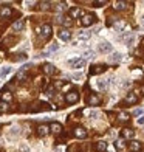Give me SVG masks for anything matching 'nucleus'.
I'll use <instances>...</instances> for the list:
<instances>
[{"label": "nucleus", "instance_id": "1", "mask_svg": "<svg viewBox=\"0 0 144 152\" xmlns=\"http://www.w3.org/2000/svg\"><path fill=\"white\" fill-rule=\"evenodd\" d=\"M68 64H70L71 68H82V67H85L87 61H85L84 58H74V59L68 61Z\"/></svg>", "mask_w": 144, "mask_h": 152}, {"label": "nucleus", "instance_id": "2", "mask_svg": "<svg viewBox=\"0 0 144 152\" xmlns=\"http://www.w3.org/2000/svg\"><path fill=\"white\" fill-rule=\"evenodd\" d=\"M95 22H96V17L93 14H84V16H82V19H81V25L82 26H90Z\"/></svg>", "mask_w": 144, "mask_h": 152}, {"label": "nucleus", "instance_id": "3", "mask_svg": "<svg viewBox=\"0 0 144 152\" xmlns=\"http://www.w3.org/2000/svg\"><path fill=\"white\" fill-rule=\"evenodd\" d=\"M133 39H135V34L130 33V31H127V33H124V34H121V36H118V40H121V42H124V44H127V45L132 44Z\"/></svg>", "mask_w": 144, "mask_h": 152}, {"label": "nucleus", "instance_id": "4", "mask_svg": "<svg viewBox=\"0 0 144 152\" xmlns=\"http://www.w3.org/2000/svg\"><path fill=\"white\" fill-rule=\"evenodd\" d=\"M98 50H99V53L107 54V53H110V51L113 50V47H112V44L105 42V40H101V42L98 44Z\"/></svg>", "mask_w": 144, "mask_h": 152}, {"label": "nucleus", "instance_id": "5", "mask_svg": "<svg viewBox=\"0 0 144 152\" xmlns=\"http://www.w3.org/2000/svg\"><path fill=\"white\" fill-rule=\"evenodd\" d=\"M65 101L68 102V104H74V102H78L79 101V93L76 90H73V92H68L65 95Z\"/></svg>", "mask_w": 144, "mask_h": 152}, {"label": "nucleus", "instance_id": "6", "mask_svg": "<svg viewBox=\"0 0 144 152\" xmlns=\"http://www.w3.org/2000/svg\"><path fill=\"white\" fill-rule=\"evenodd\" d=\"M39 34H40V37H42L44 40H47V39H50V36H51V26L50 25H44L42 28H40L39 31H37Z\"/></svg>", "mask_w": 144, "mask_h": 152}, {"label": "nucleus", "instance_id": "7", "mask_svg": "<svg viewBox=\"0 0 144 152\" xmlns=\"http://www.w3.org/2000/svg\"><path fill=\"white\" fill-rule=\"evenodd\" d=\"M141 149H143L141 141L130 140V143H129V151H130V152H141Z\"/></svg>", "mask_w": 144, "mask_h": 152}, {"label": "nucleus", "instance_id": "8", "mask_svg": "<svg viewBox=\"0 0 144 152\" xmlns=\"http://www.w3.org/2000/svg\"><path fill=\"white\" fill-rule=\"evenodd\" d=\"M101 96L99 95H95V93H92L90 96L87 98V102H88V106H99L101 104Z\"/></svg>", "mask_w": 144, "mask_h": 152}, {"label": "nucleus", "instance_id": "9", "mask_svg": "<svg viewBox=\"0 0 144 152\" xmlns=\"http://www.w3.org/2000/svg\"><path fill=\"white\" fill-rule=\"evenodd\" d=\"M138 101H140V96L136 95V93L129 92V93L126 95V102H129V104H136Z\"/></svg>", "mask_w": 144, "mask_h": 152}, {"label": "nucleus", "instance_id": "10", "mask_svg": "<svg viewBox=\"0 0 144 152\" xmlns=\"http://www.w3.org/2000/svg\"><path fill=\"white\" fill-rule=\"evenodd\" d=\"M73 135L76 137V138H85V137H87V130H85L84 127L78 126V127H74V130H73Z\"/></svg>", "mask_w": 144, "mask_h": 152}, {"label": "nucleus", "instance_id": "11", "mask_svg": "<svg viewBox=\"0 0 144 152\" xmlns=\"http://www.w3.org/2000/svg\"><path fill=\"white\" fill-rule=\"evenodd\" d=\"M121 135H122V138L132 140L133 135H135V130H133V129H130V127H126V129H122V130H121Z\"/></svg>", "mask_w": 144, "mask_h": 152}, {"label": "nucleus", "instance_id": "12", "mask_svg": "<svg viewBox=\"0 0 144 152\" xmlns=\"http://www.w3.org/2000/svg\"><path fill=\"white\" fill-rule=\"evenodd\" d=\"M104 72H105V65H102V64H99V65H93V67H92V70H90L92 75H99V73H104Z\"/></svg>", "mask_w": 144, "mask_h": 152}, {"label": "nucleus", "instance_id": "13", "mask_svg": "<svg viewBox=\"0 0 144 152\" xmlns=\"http://www.w3.org/2000/svg\"><path fill=\"white\" fill-rule=\"evenodd\" d=\"M0 16L2 17H11L12 16V10L9 8V6H2V8H0Z\"/></svg>", "mask_w": 144, "mask_h": 152}, {"label": "nucleus", "instance_id": "14", "mask_svg": "<svg viewBox=\"0 0 144 152\" xmlns=\"http://www.w3.org/2000/svg\"><path fill=\"white\" fill-rule=\"evenodd\" d=\"M48 132H50V126H47V124H40V126L37 127V134L40 137H45Z\"/></svg>", "mask_w": 144, "mask_h": 152}, {"label": "nucleus", "instance_id": "15", "mask_svg": "<svg viewBox=\"0 0 144 152\" xmlns=\"http://www.w3.org/2000/svg\"><path fill=\"white\" fill-rule=\"evenodd\" d=\"M59 37L62 39V40H70L71 39V33L68 31V30H60L59 31Z\"/></svg>", "mask_w": 144, "mask_h": 152}, {"label": "nucleus", "instance_id": "16", "mask_svg": "<svg viewBox=\"0 0 144 152\" xmlns=\"http://www.w3.org/2000/svg\"><path fill=\"white\" fill-rule=\"evenodd\" d=\"M96 84H98L99 90H107V88H108V86H110V82H108L107 79H99L98 82H96Z\"/></svg>", "mask_w": 144, "mask_h": 152}, {"label": "nucleus", "instance_id": "17", "mask_svg": "<svg viewBox=\"0 0 144 152\" xmlns=\"http://www.w3.org/2000/svg\"><path fill=\"white\" fill-rule=\"evenodd\" d=\"M92 37V33L90 31H79V34H78V39L79 40H88Z\"/></svg>", "mask_w": 144, "mask_h": 152}, {"label": "nucleus", "instance_id": "18", "mask_svg": "<svg viewBox=\"0 0 144 152\" xmlns=\"http://www.w3.org/2000/svg\"><path fill=\"white\" fill-rule=\"evenodd\" d=\"M23 26H25V22L20 19V20H17V22H14V25H12V30H14V31H22Z\"/></svg>", "mask_w": 144, "mask_h": 152}, {"label": "nucleus", "instance_id": "19", "mask_svg": "<svg viewBox=\"0 0 144 152\" xmlns=\"http://www.w3.org/2000/svg\"><path fill=\"white\" fill-rule=\"evenodd\" d=\"M44 72H45V75H54L56 68H54L53 64H45V65H44Z\"/></svg>", "mask_w": 144, "mask_h": 152}, {"label": "nucleus", "instance_id": "20", "mask_svg": "<svg viewBox=\"0 0 144 152\" xmlns=\"http://www.w3.org/2000/svg\"><path fill=\"white\" fill-rule=\"evenodd\" d=\"M127 6H129L127 2H115V10L116 11H124Z\"/></svg>", "mask_w": 144, "mask_h": 152}, {"label": "nucleus", "instance_id": "21", "mask_svg": "<svg viewBox=\"0 0 144 152\" xmlns=\"http://www.w3.org/2000/svg\"><path fill=\"white\" fill-rule=\"evenodd\" d=\"M79 16H82V10H81V8H73V10H70V17H71V19H78Z\"/></svg>", "mask_w": 144, "mask_h": 152}, {"label": "nucleus", "instance_id": "22", "mask_svg": "<svg viewBox=\"0 0 144 152\" xmlns=\"http://www.w3.org/2000/svg\"><path fill=\"white\" fill-rule=\"evenodd\" d=\"M50 130L53 134H60V130H62V126H60L59 123H53L51 126H50Z\"/></svg>", "mask_w": 144, "mask_h": 152}, {"label": "nucleus", "instance_id": "23", "mask_svg": "<svg viewBox=\"0 0 144 152\" xmlns=\"http://www.w3.org/2000/svg\"><path fill=\"white\" fill-rule=\"evenodd\" d=\"M96 151L98 152H105L107 151V143L105 141H98L96 143Z\"/></svg>", "mask_w": 144, "mask_h": 152}, {"label": "nucleus", "instance_id": "24", "mask_svg": "<svg viewBox=\"0 0 144 152\" xmlns=\"http://www.w3.org/2000/svg\"><path fill=\"white\" fill-rule=\"evenodd\" d=\"M118 118H119V121H121V123H126V121H129V120H130V115H129L127 112H121Z\"/></svg>", "mask_w": 144, "mask_h": 152}, {"label": "nucleus", "instance_id": "25", "mask_svg": "<svg viewBox=\"0 0 144 152\" xmlns=\"http://www.w3.org/2000/svg\"><path fill=\"white\" fill-rule=\"evenodd\" d=\"M11 72H12V68H11V67H6V68H3V70L0 72V78H2V79H3V78H6V76H8Z\"/></svg>", "mask_w": 144, "mask_h": 152}, {"label": "nucleus", "instance_id": "26", "mask_svg": "<svg viewBox=\"0 0 144 152\" xmlns=\"http://www.w3.org/2000/svg\"><path fill=\"white\" fill-rule=\"evenodd\" d=\"M115 146H116V149H118L119 152H122V151L126 149V148H124V141H122V140H116V141H115Z\"/></svg>", "mask_w": 144, "mask_h": 152}, {"label": "nucleus", "instance_id": "27", "mask_svg": "<svg viewBox=\"0 0 144 152\" xmlns=\"http://www.w3.org/2000/svg\"><path fill=\"white\" fill-rule=\"evenodd\" d=\"M8 102H5V101H0V113H5V112H8Z\"/></svg>", "mask_w": 144, "mask_h": 152}, {"label": "nucleus", "instance_id": "28", "mask_svg": "<svg viewBox=\"0 0 144 152\" xmlns=\"http://www.w3.org/2000/svg\"><path fill=\"white\" fill-rule=\"evenodd\" d=\"M2 101H5V102H9V101H12V95H11L9 92H5V93L2 95Z\"/></svg>", "mask_w": 144, "mask_h": 152}, {"label": "nucleus", "instance_id": "29", "mask_svg": "<svg viewBox=\"0 0 144 152\" xmlns=\"http://www.w3.org/2000/svg\"><path fill=\"white\" fill-rule=\"evenodd\" d=\"M121 59H122V54H121V53H113V56L110 58L112 62H119Z\"/></svg>", "mask_w": 144, "mask_h": 152}, {"label": "nucleus", "instance_id": "30", "mask_svg": "<svg viewBox=\"0 0 144 152\" xmlns=\"http://www.w3.org/2000/svg\"><path fill=\"white\" fill-rule=\"evenodd\" d=\"M26 78H28V76H26L25 70H20V72L17 73V79H19V81H26Z\"/></svg>", "mask_w": 144, "mask_h": 152}, {"label": "nucleus", "instance_id": "31", "mask_svg": "<svg viewBox=\"0 0 144 152\" xmlns=\"http://www.w3.org/2000/svg\"><path fill=\"white\" fill-rule=\"evenodd\" d=\"M60 23H62L64 26H70L71 25V17H62V22Z\"/></svg>", "mask_w": 144, "mask_h": 152}, {"label": "nucleus", "instance_id": "32", "mask_svg": "<svg viewBox=\"0 0 144 152\" xmlns=\"http://www.w3.org/2000/svg\"><path fill=\"white\" fill-rule=\"evenodd\" d=\"M40 8H42L44 11L50 10V2H40Z\"/></svg>", "mask_w": 144, "mask_h": 152}, {"label": "nucleus", "instance_id": "33", "mask_svg": "<svg viewBox=\"0 0 144 152\" xmlns=\"http://www.w3.org/2000/svg\"><path fill=\"white\" fill-rule=\"evenodd\" d=\"M57 48H59V45H57V44H54V45H51V47H50V48H48V50L45 51V54H48V53H51V51H56Z\"/></svg>", "mask_w": 144, "mask_h": 152}, {"label": "nucleus", "instance_id": "34", "mask_svg": "<svg viewBox=\"0 0 144 152\" xmlns=\"http://www.w3.org/2000/svg\"><path fill=\"white\" fill-rule=\"evenodd\" d=\"M84 56L85 58H93L95 56V51L93 50H87V51H84Z\"/></svg>", "mask_w": 144, "mask_h": 152}, {"label": "nucleus", "instance_id": "35", "mask_svg": "<svg viewBox=\"0 0 144 152\" xmlns=\"http://www.w3.org/2000/svg\"><path fill=\"white\" fill-rule=\"evenodd\" d=\"M104 5H107V0H98V2H95V6H104Z\"/></svg>", "mask_w": 144, "mask_h": 152}, {"label": "nucleus", "instance_id": "36", "mask_svg": "<svg viewBox=\"0 0 144 152\" xmlns=\"http://www.w3.org/2000/svg\"><path fill=\"white\" fill-rule=\"evenodd\" d=\"M65 8H67V5H65V3H59V6H56V10H57L59 12H60V11H64Z\"/></svg>", "mask_w": 144, "mask_h": 152}, {"label": "nucleus", "instance_id": "37", "mask_svg": "<svg viewBox=\"0 0 144 152\" xmlns=\"http://www.w3.org/2000/svg\"><path fill=\"white\" fill-rule=\"evenodd\" d=\"M70 78H71V79H81V78H82V75H81V73H73Z\"/></svg>", "mask_w": 144, "mask_h": 152}, {"label": "nucleus", "instance_id": "38", "mask_svg": "<svg viewBox=\"0 0 144 152\" xmlns=\"http://www.w3.org/2000/svg\"><path fill=\"white\" fill-rule=\"evenodd\" d=\"M90 116H92V118H96V116H99V112H96V110H92V112H90Z\"/></svg>", "mask_w": 144, "mask_h": 152}, {"label": "nucleus", "instance_id": "39", "mask_svg": "<svg viewBox=\"0 0 144 152\" xmlns=\"http://www.w3.org/2000/svg\"><path fill=\"white\" fill-rule=\"evenodd\" d=\"M17 61H25L26 59V56H25V54H17V58H16Z\"/></svg>", "mask_w": 144, "mask_h": 152}, {"label": "nucleus", "instance_id": "40", "mask_svg": "<svg viewBox=\"0 0 144 152\" xmlns=\"http://www.w3.org/2000/svg\"><path fill=\"white\" fill-rule=\"evenodd\" d=\"M138 124H140V126H143V124H144V115H141L140 118H138Z\"/></svg>", "mask_w": 144, "mask_h": 152}, {"label": "nucleus", "instance_id": "41", "mask_svg": "<svg viewBox=\"0 0 144 152\" xmlns=\"http://www.w3.org/2000/svg\"><path fill=\"white\" fill-rule=\"evenodd\" d=\"M20 151H22V152H30V151H28V148H26L25 144H22V146H20Z\"/></svg>", "mask_w": 144, "mask_h": 152}, {"label": "nucleus", "instance_id": "42", "mask_svg": "<svg viewBox=\"0 0 144 152\" xmlns=\"http://www.w3.org/2000/svg\"><path fill=\"white\" fill-rule=\"evenodd\" d=\"M11 134H12V135L19 134V127H16V126H14V127H12V132H11Z\"/></svg>", "mask_w": 144, "mask_h": 152}, {"label": "nucleus", "instance_id": "43", "mask_svg": "<svg viewBox=\"0 0 144 152\" xmlns=\"http://www.w3.org/2000/svg\"><path fill=\"white\" fill-rule=\"evenodd\" d=\"M53 92H54V88H53V87H50V88L47 90V95H50V96H51V95H53Z\"/></svg>", "mask_w": 144, "mask_h": 152}, {"label": "nucleus", "instance_id": "44", "mask_svg": "<svg viewBox=\"0 0 144 152\" xmlns=\"http://www.w3.org/2000/svg\"><path fill=\"white\" fill-rule=\"evenodd\" d=\"M141 113H143V110H141V109H136L135 112H133V115H141Z\"/></svg>", "mask_w": 144, "mask_h": 152}, {"label": "nucleus", "instance_id": "45", "mask_svg": "<svg viewBox=\"0 0 144 152\" xmlns=\"http://www.w3.org/2000/svg\"><path fill=\"white\" fill-rule=\"evenodd\" d=\"M141 23L144 25V16H143V19H141Z\"/></svg>", "mask_w": 144, "mask_h": 152}, {"label": "nucleus", "instance_id": "46", "mask_svg": "<svg viewBox=\"0 0 144 152\" xmlns=\"http://www.w3.org/2000/svg\"><path fill=\"white\" fill-rule=\"evenodd\" d=\"M54 152H62V151H60V149H56V151H54Z\"/></svg>", "mask_w": 144, "mask_h": 152}]
</instances>
